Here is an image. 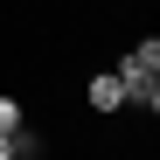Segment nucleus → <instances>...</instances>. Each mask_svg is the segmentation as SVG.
<instances>
[{
  "mask_svg": "<svg viewBox=\"0 0 160 160\" xmlns=\"http://www.w3.org/2000/svg\"><path fill=\"white\" fill-rule=\"evenodd\" d=\"M139 104H146V112L160 118V77H153V84H146V98H139Z\"/></svg>",
  "mask_w": 160,
  "mask_h": 160,
  "instance_id": "nucleus-3",
  "label": "nucleus"
},
{
  "mask_svg": "<svg viewBox=\"0 0 160 160\" xmlns=\"http://www.w3.org/2000/svg\"><path fill=\"white\" fill-rule=\"evenodd\" d=\"M153 77H160V70H153Z\"/></svg>",
  "mask_w": 160,
  "mask_h": 160,
  "instance_id": "nucleus-5",
  "label": "nucleus"
},
{
  "mask_svg": "<svg viewBox=\"0 0 160 160\" xmlns=\"http://www.w3.org/2000/svg\"><path fill=\"white\" fill-rule=\"evenodd\" d=\"M0 160H14V132H0Z\"/></svg>",
  "mask_w": 160,
  "mask_h": 160,
  "instance_id": "nucleus-4",
  "label": "nucleus"
},
{
  "mask_svg": "<svg viewBox=\"0 0 160 160\" xmlns=\"http://www.w3.org/2000/svg\"><path fill=\"white\" fill-rule=\"evenodd\" d=\"M84 98H91V112H118V104H125V84H118V70H98Z\"/></svg>",
  "mask_w": 160,
  "mask_h": 160,
  "instance_id": "nucleus-1",
  "label": "nucleus"
},
{
  "mask_svg": "<svg viewBox=\"0 0 160 160\" xmlns=\"http://www.w3.org/2000/svg\"><path fill=\"white\" fill-rule=\"evenodd\" d=\"M0 132H21V98H0Z\"/></svg>",
  "mask_w": 160,
  "mask_h": 160,
  "instance_id": "nucleus-2",
  "label": "nucleus"
}]
</instances>
